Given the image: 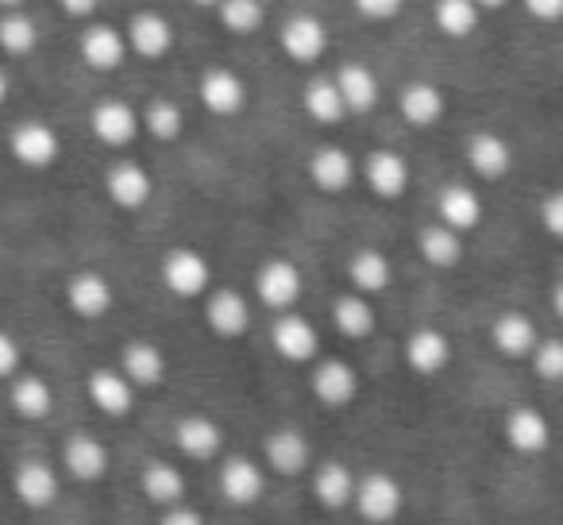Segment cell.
Here are the masks:
<instances>
[{"instance_id": "ba28073f", "label": "cell", "mask_w": 563, "mask_h": 525, "mask_svg": "<svg viewBox=\"0 0 563 525\" xmlns=\"http://www.w3.org/2000/svg\"><path fill=\"white\" fill-rule=\"evenodd\" d=\"M163 283L170 286L174 294H181V298H194V294H201L205 286H209V263H205L201 251L178 248L166 255Z\"/></svg>"}, {"instance_id": "e575fe53", "label": "cell", "mask_w": 563, "mask_h": 525, "mask_svg": "<svg viewBox=\"0 0 563 525\" xmlns=\"http://www.w3.org/2000/svg\"><path fill=\"white\" fill-rule=\"evenodd\" d=\"M140 124L147 128V132L155 135V140L170 143V140H178L181 128H186V112H181V105H178V101H166V97H155V101H151L147 109H143Z\"/></svg>"}, {"instance_id": "ac0fdd59", "label": "cell", "mask_w": 563, "mask_h": 525, "mask_svg": "<svg viewBox=\"0 0 563 525\" xmlns=\"http://www.w3.org/2000/svg\"><path fill=\"white\" fill-rule=\"evenodd\" d=\"M332 81H336L340 101H344L347 112H371V109H375V101H378V81H375V74H371L363 63L340 66V74Z\"/></svg>"}, {"instance_id": "681fc988", "label": "cell", "mask_w": 563, "mask_h": 525, "mask_svg": "<svg viewBox=\"0 0 563 525\" xmlns=\"http://www.w3.org/2000/svg\"><path fill=\"white\" fill-rule=\"evenodd\" d=\"M475 4H478V12H494V9H501L506 0H475Z\"/></svg>"}, {"instance_id": "8992f818", "label": "cell", "mask_w": 563, "mask_h": 525, "mask_svg": "<svg viewBox=\"0 0 563 525\" xmlns=\"http://www.w3.org/2000/svg\"><path fill=\"white\" fill-rule=\"evenodd\" d=\"M352 499L367 522L386 525V522H394L398 510H401V486L394 483L390 475H367L360 486H355Z\"/></svg>"}, {"instance_id": "30bf717a", "label": "cell", "mask_w": 563, "mask_h": 525, "mask_svg": "<svg viewBox=\"0 0 563 525\" xmlns=\"http://www.w3.org/2000/svg\"><path fill=\"white\" fill-rule=\"evenodd\" d=\"M363 174H367V186L375 189L378 197H386V201H394V197L406 194L409 186V166L406 158L398 155V151H371L367 163H363Z\"/></svg>"}, {"instance_id": "f1b7e54d", "label": "cell", "mask_w": 563, "mask_h": 525, "mask_svg": "<svg viewBox=\"0 0 563 525\" xmlns=\"http://www.w3.org/2000/svg\"><path fill=\"white\" fill-rule=\"evenodd\" d=\"M301 105H306V112L317 120V124H336V120H344V112H347L332 78H309L306 94H301Z\"/></svg>"}, {"instance_id": "484cf974", "label": "cell", "mask_w": 563, "mask_h": 525, "mask_svg": "<svg viewBox=\"0 0 563 525\" xmlns=\"http://www.w3.org/2000/svg\"><path fill=\"white\" fill-rule=\"evenodd\" d=\"M120 363H124V375L140 386H155V383H163V375H166L163 352H158L155 344H147V340L128 344L124 356H120Z\"/></svg>"}, {"instance_id": "4fadbf2b", "label": "cell", "mask_w": 563, "mask_h": 525, "mask_svg": "<svg viewBox=\"0 0 563 525\" xmlns=\"http://www.w3.org/2000/svg\"><path fill=\"white\" fill-rule=\"evenodd\" d=\"M104 189L109 197L120 205V209H140V205L151 201V174L143 171L140 163H117L104 178Z\"/></svg>"}, {"instance_id": "83f0119b", "label": "cell", "mask_w": 563, "mask_h": 525, "mask_svg": "<svg viewBox=\"0 0 563 525\" xmlns=\"http://www.w3.org/2000/svg\"><path fill=\"white\" fill-rule=\"evenodd\" d=\"M35 43H40V28H35V20L27 17V12L9 9L0 17V51H4V55L24 58L35 51Z\"/></svg>"}, {"instance_id": "7dc6e473", "label": "cell", "mask_w": 563, "mask_h": 525, "mask_svg": "<svg viewBox=\"0 0 563 525\" xmlns=\"http://www.w3.org/2000/svg\"><path fill=\"white\" fill-rule=\"evenodd\" d=\"M58 9L74 20H89L97 12V0H58Z\"/></svg>"}, {"instance_id": "4316f807", "label": "cell", "mask_w": 563, "mask_h": 525, "mask_svg": "<svg viewBox=\"0 0 563 525\" xmlns=\"http://www.w3.org/2000/svg\"><path fill=\"white\" fill-rule=\"evenodd\" d=\"M16 494L35 510L51 506V502L58 499V475L47 463H35V460L24 463V468L16 471Z\"/></svg>"}, {"instance_id": "d6a6232c", "label": "cell", "mask_w": 563, "mask_h": 525, "mask_svg": "<svg viewBox=\"0 0 563 525\" xmlns=\"http://www.w3.org/2000/svg\"><path fill=\"white\" fill-rule=\"evenodd\" d=\"M313 494H317V502H321V506H329V510L347 506V502H352V494H355L352 471L340 468V463H324V468L317 471V479H313Z\"/></svg>"}, {"instance_id": "bcb514c9", "label": "cell", "mask_w": 563, "mask_h": 525, "mask_svg": "<svg viewBox=\"0 0 563 525\" xmlns=\"http://www.w3.org/2000/svg\"><path fill=\"white\" fill-rule=\"evenodd\" d=\"M20 368V348L9 332H0V379H9Z\"/></svg>"}, {"instance_id": "c3c4849f", "label": "cell", "mask_w": 563, "mask_h": 525, "mask_svg": "<svg viewBox=\"0 0 563 525\" xmlns=\"http://www.w3.org/2000/svg\"><path fill=\"white\" fill-rule=\"evenodd\" d=\"M158 525H205V522H201V514H194V510H170V514H163Z\"/></svg>"}, {"instance_id": "277c9868", "label": "cell", "mask_w": 563, "mask_h": 525, "mask_svg": "<svg viewBox=\"0 0 563 525\" xmlns=\"http://www.w3.org/2000/svg\"><path fill=\"white\" fill-rule=\"evenodd\" d=\"M89 128H93V135L101 143H109V147H124V143L135 140V132H140V112L132 109V105L124 101H97L93 112H89Z\"/></svg>"}, {"instance_id": "7402d4cb", "label": "cell", "mask_w": 563, "mask_h": 525, "mask_svg": "<svg viewBox=\"0 0 563 525\" xmlns=\"http://www.w3.org/2000/svg\"><path fill=\"white\" fill-rule=\"evenodd\" d=\"M209 325H212V332L217 337H243L247 332V325H251V309H247V302L240 298L235 291H220V294H212L209 298Z\"/></svg>"}, {"instance_id": "52a82bcc", "label": "cell", "mask_w": 563, "mask_h": 525, "mask_svg": "<svg viewBox=\"0 0 563 525\" xmlns=\"http://www.w3.org/2000/svg\"><path fill=\"white\" fill-rule=\"evenodd\" d=\"M258 298L271 309H294V302L301 298V271L286 259H271L255 278Z\"/></svg>"}, {"instance_id": "9a60e30c", "label": "cell", "mask_w": 563, "mask_h": 525, "mask_svg": "<svg viewBox=\"0 0 563 525\" xmlns=\"http://www.w3.org/2000/svg\"><path fill=\"white\" fill-rule=\"evenodd\" d=\"M66 302H70V309L81 317H104L112 309L109 278L93 275V271H81V275H74L70 286H66Z\"/></svg>"}, {"instance_id": "db71d44e", "label": "cell", "mask_w": 563, "mask_h": 525, "mask_svg": "<svg viewBox=\"0 0 563 525\" xmlns=\"http://www.w3.org/2000/svg\"><path fill=\"white\" fill-rule=\"evenodd\" d=\"M263 4H266V0H263Z\"/></svg>"}, {"instance_id": "8d00e7d4", "label": "cell", "mask_w": 563, "mask_h": 525, "mask_svg": "<svg viewBox=\"0 0 563 525\" xmlns=\"http://www.w3.org/2000/svg\"><path fill=\"white\" fill-rule=\"evenodd\" d=\"M347 275H352V283L360 286L363 294H378L390 286V259L378 255V251H360V255L352 259Z\"/></svg>"}, {"instance_id": "8fae6325", "label": "cell", "mask_w": 563, "mask_h": 525, "mask_svg": "<svg viewBox=\"0 0 563 525\" xmlns=\"http://www.w3.org/2000/svg\"><path fill=\"white\" fill-rule=\"evenodd\" d=\"M437 212H440V225L455 228V232H467V228H475L483 220V201H478V194L471 186L452 182V186L440 189Z\"/></svg>"}, {"instance_id": "f6af8a7d", "label": "cell", "mask_w": 563, "mask_h": 525, "mask_svg": "<svg viewBox=\"0 0 563 525\" xmlns=\"http://www.w3.org/2000/svg\"><path fill=\"white\" fill-rule=\"evenodd\" d=\"M540 217H544V228L552 236H563V197L560 194H548L544 209H540Z\"/></svg>"}, {"instance_id": "cb8c5ba5", "label": "cell", "mask_w": 563, "mask_h": 525, "mask_svg": "<svg viewBox=\"0 0 563 525\" xmlns=\"http://www.w3.org/2000/svg\"><path fill=\"white\" fill-rule=\"evenodd\" d=\"M89 398L101 414H112V417H124L132 409V383L117 371H97L89 379Z\"/></svg>"}, {"instance_id": "e0dca14e", "label": "cell", "mask_w": 563, "mask_h": 525, "mask_svg": "<svg viewBox=\"0 0 563 525\" xmlns=\"http://www.w3.org/2000/svg\"><path fill=\"white\" fill-rule=\"evenodd\" d=\"M63 463H66V471H70L74 479H86V483H89V479H101L104 471H109V448H104L101 440L78 433V437L66 440Z\"/></svg>"}, {"instance_id": "9c48e42d", "label": "cell", "mask_w": 563, "mask_h": 525, "mask_svg": "<svg viewBox=\"0 0 563 525\" xmlns=\"http://www.w3.org/2000/svg\"><path fill=\"white\" fill-rule=\"evenodd\" d=\"M128 55L124 32H117L112 24H89L81 32V63L93 70H117Z\"/></svg>"}, {"instance_id": "b9f144b4", "label": "cell", "mask_w": 563, "mask_h": 525, "mask_svg": "<svg viewBox=\"0 0 563 525\" xmlns=\"http://www.w3.org/2000/svg\"><path fill=\"white\" fill-rule=\"evenodd\" d=\"M537 371H540V379H548V383L563 379V344H560V340H548V344L540 348V352H537Z\"/></svg>"}, {"instance_id": "ee69618b", "label": "cell", "mask_w": 563, "mask_h": 525, "mask_svg": "<svg viewBox=\"0 0 563 525\" xmlns=\"http://www.w3.org/2000/svg\"><path fill=\"white\" fill-rule=\"evenodd\" d=\"M521 4L532 20H544V24H555L563 17V0H521Z\"/></svg>"}, {"instance_id": "d4e9b609", "label": "cell", "mask_w": 563, "mask_h": 525, "mask_svg": "<svg viewBox=\"0 0 563 525\" xmlns=\"http://www.w3.org/2000/svg\"><path fill=\"white\" fill-rule=\"evenodd\" d=\"M406 360H409V368L421 371V375H437V371H444V363H448V337L437 329L413 332L406 344Z\"/></svg>"}, {"instance_id": "f546056e", "label": "cell", "mask_w": 563, "mask_h": 525, "mask_svg": "<svg viewBox=\"0 0 563 525\" xmlns=\"http://www.w3.org/2000/svg\"><path fill=\"white\" fill-rule=\"evenodd\" d=\"M178 448L189 460H212L220 452V429L209 417H186L178 425Z\"/></svg>"}, {"instance_id": "d6986e66", "label": "cell", "mask_w": 563, "mask_h": 525, "mask_svg": "<svg viewBox=\"0 0 563 525\" xmlns=\"http://www.w3.org/2000/svg\"><path fill=\"white\" fill-rule=\"evenodd\" d=\"M467 163H471V171L483 174V178H501V174L509 171V163H514V151H509V143L501 140V135L475 132L467 140Z\"/></svg>"}, {"instance_id": "2e32d148", "label": "cell", "mask_w": 563, "mask_h": 525, "mask_svg": "<svg viewBox=\"0 0 563 525\" xmlns=\"http://www.w3.org/2000/svg\"><path fill=\"white\" fill-rule=\"evenodd\" d=\"M398 109L413 128H429L444 117V94L432 81H409L398 94Z\"/></svg>"}, {"instance_id": "f5cc1de1", "label": "cell", "mask_w": 563, "mask_h": 525, "mask_svg": "<svg viewBox=\"0 0 563 525\" xmlns=\"http://www.w3.org/2000/svg\"><path fill=\"white\" fill-rule=\"evenodd\" d=\"M194 4H205V9H217L220 0H194Z\"/></svg>"}, {"instance_id": "7a4b0ae2", "label": "cell", "mask_w": 563, "mask_h": 525, "mask_svg": "<svg viewBox=\"0 0 563 525\" xmlns=\"http://www.w3.org/2000/svg\"><path fill=\"white\" fill-rule=\"evenodd\" d=\"M58 151H63L58 132L51 124H43V120H20L12 128V155H16V163L32 166V171H47V166H55Z\"/></svg>"}, {"instance_id": "6da1fadb", "label": "cell", "mask_w": 563, "mask_h": 525, "mask_svg": "<svg viewBox=\"0 0 563 525\" xmlns=\"http://www.w3.org/2000/svg\"><path fill=\"white\" fill-rule=\"evenodd\" d=\"M197 97H201V105L212 112V117H235V112L247 109V81H243L235 70L212 66V70L201 74Z\"/></svg>"}, {"instance_id": "7bdbcfd3", "label": "cell", "mask_w": 563, "mask_h": 525, "mask_svg": "<svg viewBox=\"0 0 563 525\" xmlns=\"http://www.w3.org/2000/svg\"><path fill=\"white\" fill-rule=\"evenodd\" d=\"M401 4H406V0H355V9H360V17L378 20V24H386V20L398 17Z\"/></svg>"}, {"instance_id": "d590c367", "label": "cell", "mask_w": 563, "mask_h": 525, "mask_svg": "<svg viewBox=\"0 0 563 525\" xmlns=\"http://www.w3.org/2000/svg\"><path fill=\"white\" fill-rule=\"evenodd\" d=\"M421 255L429 259L432 267H455L463 255V243H460V232L448 225H432L421 232Z\"/></svg>"}, {"instance_id": "ffe728a7", "label": "cell", "mask_w": 563, "mask_h": 525, "mask_svg": "<svg viewBox=\"0 0 563 525\" xmlns=\"http://www.w3.org/2000/svg\"><path fill=\"white\" fill-rule=\"evenodd\" d=\"M355 391H360V379H355V371L347 363L329 360L313 371V394L324 406H347L355 398Z\"/></svg>"}, {"instance_id": "74e56055", "label": "cell", "mask_w": 563, "mask_h": 525, "mask_svg": "<svg viewBox=\"0 0 563 525\" xmlns=\"http://www.w3.org/2000/svg\"><path fill=\"white\" fill-rule=\"evenodd\" d=\"M143 491H147L151 502H178L181 494H186V479H181L178 468H170V463L155 460L147 463V471H143Z\"/></svg>"}, {"instance_id": "816d5d0a", "label": "cell", "mask_w": 563, "mask_h": 525, "mask_svg": "<svg viewBox=\"0 0 563 525\" xmlns=\"http://www.w3.org/2000/svg\"><path fill=\"white\" fill-rule=\"evenodd\" d=\"M24 0H0V9H20Z\"/></svg>"}, {"instance_id": "f35d334b", "label": "cell", "mask_w": 563, "mask_h": 525, "mask_svg": "<svg viewBox=\"0 0 563 525\" xmlns=\"http://www.w3.org/2000/svg\"><path fill=\"white\" fill-rule=\"evenodd\" d=\"M217 17L228 32L247 35V32H258V28H263L266 9H263V0H220Z\"/></svg>"}, {"instance_id": "4dcf8cb0", "label": "cell", "mask_w": 563, "mask_h": 525, "mask_svg": "<svg viewBox=\"0 0 563 525\" xmlns=\"http://www.w3.org/2000/svg\"><path fill=\"white\" fill-rule=\"evenodd\" d=\"M478 4L475 0H437L432 4V20H437V28L444 35H452V40H463V35H471L478 28Z\"/></svg>"}, {"instance_id": "5b68a950", "label": "cell", "mask_w": 563, "mask_h": 525, "mask_svg": "<svg viewBox=\"0 0 563 525\" xmlns=\"http://www.w3.org/2000/svg\"><path fill=\"white\" fill-rule=\"evenodd\" d=\"M128 51H135L140 58H163L174 47V28L158 12H135L124 28Z\"/></svg>"}, {"instance_id": "7c38bea8", "label": "cell", "mask_w": 563, "mask_h": 525, "mask_svg": "<svg viewBox=\"0 0 563 525\" xmlns=\"http://www.w3.org/2000/svg\"><path fill=\"white\" fill-rule=\"evenodd\" d=\"M309 178H313L324 194H340V189H347L355 178L352 155H347L344 147H332V143L329 147H317L313 155H309Z\"/></svg>"}, {"instance_id": "3957f363", "label": "cell", "mask_w": 563, "mask_h": 525, "mask_svg": "<svg viewBox=\"0 0 563 525\" xmlns=\"http://www.w3.org/2000/svg\"><path fill=\"white\" fill-rule=\"evenodd\" d=\"M278 43L294 63H317L329 51V28L317 17H309V12H298V17H290L282 24Z\"/></svg>"}, {"instance_id": "44dd1931", "label": "cell", "mask_w": 563, "mask_h": 525, "mask_svg": "<svg viewBox=\"0 0 563 525\" xmlns=\"http://www.w3.org/2000/svg\"><path fill=\"white\" fill-rule=\"evenodd\" d=\"M220 491H224L228 502H235V506H251V502L263 494V471L255 468L251 460H228L224 468H220Z\"/></svg>"}, {"instance_id": "1f68e13d", "label": "cell", "mask_w": 563, "mask_h": 525, "mask_svg": "<svg viewBox=\"0 0 563 525\" xmlns=\"http://www.w3.org/2000/svg\"><path fill=\"white\" fill-rule=\"evenodd\" d=\"M494 344L506 356H529L537 348V329H532L529 317L521 314H506L494 321Z\"/></svg>"}, {"instance_id": "ab89813d", "label": "cell", "mask_w": 563, "mask_h": 525, "mask_svg": "<svg viewBox=\"0 0 563 525\" xmlns=\"http://www.w3.org/2000/svg\"><path fill=\"white\" fill-rule=\"evenodd\" d=\"M332 317H336V329L344 332L347 340H363L375 332V309H371L363 298H340L336 309H332Z\"/></svg>"}, {"instance_id": "60d3db41", "label": "cell", "mask_w": 563, "mask_h": 525, "mask_svg": "<svg viewBox=\"0 0 563 525\" xmlns=\"http://www.w3.org/2000/svg\"><path fill=\"white\" fill-rule=\"evenodd\" d=\"M12 406L24 417H47L51 414V386L43 379H20L12 386Z\"/></svg>"}, {"instance_id": "603a6c76", "label": "cell", "mask_w": 563, "mask_h": 525, "mask_svg": "<svg viewBox=\"0 0 563 525\" xmlns=\"http://www.w3.org/2000/svg\"><path fill=\"white\" fill-rule=\"evenodd\" d=\"M266 460H271V468L282 471V475H298L309 463V440L301 437L298 429H278L266 440Z\"/></svg>"}, {"instance_id": "f907efd6", "label": "cell", "mask_w": 563, "mask_h": 525, "mask_svg": "<svg viewBox=\"0 0 563 525\" xmlns=\"http://www.w3.org/2000/svg\"><path fill=\"white\" fill-rule=\"evenodd\" d=\"M4 97H9V74L0 70V101H4Z\"/></svg>"}, {"instance_id": "836d02e7", "label": "cell", "mask_w": 563, "mask_h": 525, "mask_svg": "<svg viewBox=\"0 0 563 525\" xmlns=\"http://www.w3.org/2000/svg\"><path fill=\"white\" fill-rule=\"evenodd\" d=\"M506 437L517 452H540L548 445V422L537 409H517L506 422Z\"/></svg>"}, {"instance_id": "5bb4252c", "label": "cell", "mask_w": 563, "mask_h": 525, "mask_svg": "<svg viewBox=\"0 0 563 525\" xmlns=\"http://www.w3.org/2000/svg\"><path fill=\"white\" fill-rule=\"evenodd\" d=\"M271 340H274V348H278V356H286V360H294V363H306L317 356V332L306 317H294V314L278 317Z\"/></svg>"}]
</instances>
